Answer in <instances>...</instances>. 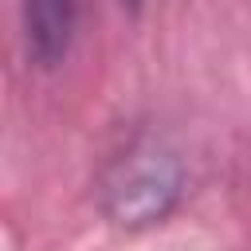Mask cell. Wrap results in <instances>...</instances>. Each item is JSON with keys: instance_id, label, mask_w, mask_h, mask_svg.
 <instances>
[{"instance_id": "6da1fadb", "label": "cell", "mask_w": 251, "mask_h": 251, "mask_svg": "<svg viewBox=\"0 0 251 251\" xmlns=\"http://www.w3.org/2000/svg\"><path fill=\"white\" fill-rule=\"evenodd\" d=\"M184 184L188 176L180 153L157 133H137L102 169L98 204L114 227L141 231L165 224L176 212V204L184 200Z\"/></svg>"}, {"instance_id": "3957f363", "label": "cell", "mask_w": 251, "mask_h": 251, "mask_svg": "<svg viewBox=\"0 0 251 251\" xmlns=\"http://www.w3.org/2000/svg\"><path fill=\"white\" fill-rule=\"evenodd\" d=\"M141 4H145V0H122V8H129V12H137Z\"/></svg>"}, {"instance_id": "7a4b0ae2", "label": "cell", "mask_w": 251, "mask_h": 251, "mask_svg": "<svg viewBox=\"0 0 251 251\" xmlns=\"http://www.w3.org/2000/svg\"><path fill=\"white\" fill-rule=\"evenodd\" d=\"M27 59L43 71H55L78 31V0H20Z\"/></svg>"}]
</instances>
